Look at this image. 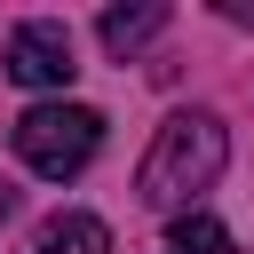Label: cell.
Returning <instances> with one entry per match:
<instances>
[{"label": "cell", "mask_w": 254, "mask_h": 254, "mask_svg": "<svg viewBox=\"0 0 254 254\" xmlns=\"http://www.w3.org/2000/svg\"><path fill=\"white\" fill-rule=\"evenodd\" d=\"M8 143H16V159H24L32 175L64 183V175H79V167L95 159V143H103V111H87V103H32V111L8 127Z\"/></svg>", "instance_id": "7a4b0ae2"}, {"label": "cell", "mask_w": 254, "mask_h": 254, "mask_svg": "<svg viewBox=\"0 0 254 254\" xmlns=\"http://www.w3.org/2000/svg\"><path fill=\"white\" fill-rule=\"evenodd\" d=\"M222 159H230L222 119H214V111H175V119L151 135L143 167H135V198L159 206V214H190V198L222 175Z\"/></svg>", "instance_id": "6da1fadb"}, {"label": "cell", "mask_w": 254, "mask_h": 254, "mask_svg": "<svg viewBox=\"0 0 254 254\" xmlns=\"http://www.w3.org/2000/svg\"><path fill=\"white\" fill-rule=\"evenodd\" d=\"M8 214H16V190H8V183H0V222H8Z\"/></svg>", "instance_id": "52a82bcc"}, {"label": "cell", "mask_w": 254, "mask_h": 254, "mask_svg": "<svg viewBox=\"0 0 254 254\" xmlns=\"http://www.w3.org/2000/svg\"><path fill=\"white\" fill-rule=\"evenodd\" d=\"M32 254H111V230L95 222V214H56V222H40V238H32Z\"/></svg>", "instance_id": "5b68a950"}, {"label": "cell", "mask_w": 254, "mask_h": 254, "mask_svg": "<svg viewBox=\"0 0 254 254\" xmlns=\"http://www.w3.org/2000/svg\"><path fill=\"white\" fill-rule=\"evenodd\" d=\"M95 32H103V48H111V56H135V48L151 40V32H167V0H135V8H103V24H95Z\"/></svg>", "instance_id": "277c9868"}, {"label": "cell", "mask_w": 254, "mask_h": 254, "mask_svg": "<svg viewBox=\"0 0 254 254\" xmlns=\"http://www.w3.org/2000/svg\"><path fill=\"white\" fill-rule=\"evenodd\" d=\"M0 64H8V79H16V87H71V71H79V64H71V32H64V24H48V16L16 24Z\"/></svg>", "instance_id": "3957f363"}, {"label": "cell", "mask_w": 254, "mask_h": 254, "mask_svg": "<svg viewBox=\"0 0 254 254\" xmlns=\"http://www.w3.org/2000/svg\"><path fill=\"white\" fill-rule=\"evenodd\" d=\"M167 246H175V254H238V246H230V230H222L214 214H198V206L167 222Z\"/></svg>", "instance_id": "8992f818"}]
</instances>
